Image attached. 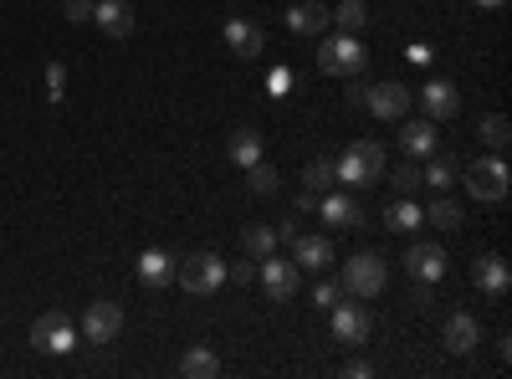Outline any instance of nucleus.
Returning <instances> with one entry per match:
<instances>
[{
    "label": "nucleus",
    "instance_id": "25",
    "mask_svg": "<svg viewBox=\"0 0 512 379\" xmlns=\"http://www.w3.org/2000/svg\"><path fill=\"white\" fill-rule=\"evenodd\" d=\"M241 246H246V257H251V262H262V257H272V251H277V231L256 221V226L241 231Z\"/></svg>",
    "mask_w": 512,
    "mask_h": 379
},
{
    "label": "nucleus",
    "instance_id": "24",
    "mask_svg": "<svg viewBox=\"0 0 512 379\" xmlns=\"http://www.w3.org/2000/svg\"><path fill=\"white\" fill-rule=\"evenodd\" d=\"M477 139H482L492 154H507V144H512V123H507V113H487V118H482V129H477Z\"/></svg>",
    "mask_w": 512,
    "mask_h": 379
},
{
    "label": "nucleus",
    "instance_id": "7",
    "mask_svg": "<svg viewBox=\"0 0 512 379\" xmlns=\"http://www.w3.org/2000/svg\"><path fill=\"white\" fill-rule=\"evenodd\" d=\"M31 344H36L41 354H72V349H77V328H72L67 313H41V318L31 323Z\"/></svg>",
    "mask_w": 512,
    "mask_h": 379
},
{
    "label": "nucleus",
    "instance_id": "6",
    "mask_svg": "<svg viewBox=\"0 0 512 379\" xmlns=\"http://www.w3.org/2000/svg\"><path fill=\"white\" fill-rule=\"evenodd\" d=\"M256 282L267 287V298H272V303H292V298H297V282H303V272H297V262H282L277 251H272V257L256 262Z\"/></svg>",
    "mask_w": 512,
    "mask_h": 379
},
{
    "label": "nucleus",
    "instance_id": "34",
    "mask_svg": "<svg viewBox=\"0 0 512 379\" xmlns=\"http://www.w3.org/2000/svg\"><path fill=\"white\" fill-rule=\"evenodd\" d=\"M93 6H98V0H67L62 16H67L72 26H82V21H93Z\"/></svg>",
    "mask_w": 512,
    "mask_h": 379
},
{
    "label": "nucleus",
    "instance_id": "40",
    "mask_svg": "<svg viewBox=\"0 0 512 379\" xmlns=\"http://www.w3.org/2000/svg\"><path fill=\"white\" fill-rule=\"evenodd\" d=\"M344 374H349V379H369V374H374V364H364V359H354V364H349Z\"/></svg>",
    "mask_w": 512,
    "mask_h": 379
},
{
    "label": "nucleus",
    "instance_id": "10",
    "mask_svg": "<svg viewBox=\"0 0 512 379\" xmlns=\"http://www.w3.org/2000/svg\"><path fill=\"white\" fill-rule=\"evenodd\" d=\"M118 333H123V308L113 298L88 303V313H82V339H88V344H113Z\"/></svg>",
    "mask_w": 512,
    "mask_h": 379
},
{
    "label": "nucleus",
    "instance_id": "19",
    "mask_svg": "<svg viewBox=\"0 0 512 379\" xmlns=\"http://www.w3.org/2000/svg\"><path fill=\"white\" fill-rule=\"evenodd\" d=\"M318 216L328 221V226H338V231H344V226H359L364 221V210H359V200L354 195H318Z\"/></svg>",
    "mask_w": 512,
    "mask_h": 379
},
{
    "label": "nucleus",
    "instance_id": "22",
    "mask_svg": "<svg viewBox=\"0 0 512 379\" xmlns=\"http://www.w3.org/2000/svg\"><path fill=\"white\" fill-rule=\"evenodd\" d=\"M262 134H256V129H236L231 134V164H236V170H251V164L256 159H262Z\"/></svg>",
    "mask_w": 512,
    "mask_h": 379
},
{
    "label": "nucleus",
    "instance_id": "36",
    "mask_svg": "<svg viewBox=\"0 0 512 379\" xmlns=\"http://www.w3.org/2000/svg\"><path fill=\"white\" fill-rule=\"evenodd\" d=\"M287 88H292V72H287V67H277V72L267 77V93H277V98H282Z\"/></svg>",
    "mask_w": 512,
    "mask_h": 379
},
{
    "label": "nucleus",
    "instance_id": "32",
    "mask_svg": "<svg viewBox=\"0 0 512 379\" xmlns=\"http://www.w3.org/2000/svg\"><path fill=\"white\" fill-rule=\"evenodd\" d=\"M62 98H67V67L47 62V103H62Z\"/></svg>",
    "mask_w": 512,
    "mask_h": 379
},
{
    "label": "nucleus",
    "instance_id": "28",
    "mask_svg": "<svg viewBox=\"0 0 512 379\" xmlns=\"http://www.w3.org/2000/svg\"><path fill=\"white\" fill-rule=\"evenodd\" d=\"M180 374H190V379H216V374H221V359L210 354V349H200V344H195V349L185 354Z\"/></svg>",
    "mask_w": 512,
    "mask_h": 379
},
{
    "label": "nucleus",
    "instance_id": "3",
    "mask_svg": "<svg viewBox=\"0 0 512 379\" xmlns=\"http://www.w3.org/2000/svg\"><path fill=\"white\" fill-rule=\"evenodd\" d=\"M226 277H231V267L216 257V251H195V257L175 262V282H180L185 292H195V298H210V292H221Z\"/></svg>",
    "mask_w": 512,
    "mask_h": 379
},
{
    "label": "nucleus",
    "instance_id": "29",
    "mask_svg": "<svg viewBox=\"0 0 512 379\" xmlns=\"http://www.w3.org/2000/svg\"><path fill=\"white\" fill-rule=\"evenodd\" d=\"M328 21H338V31L359 36V31H364V21H369V11H364V0H344L338 11H328Z\"/></svg>",
    "mask_w": 512,
    "mask_h": 379
},
{
    "label": "nucleus",
    "instance_id": "42",
    "mask_svg": "<svg viewBox=\"0 0 512 379\" xmlns=\"http://www.w3.org/2000/svg\"><path fill=\"white\" fill-rule=\"evenodd\" d=\"M472 6H482V11H502L507 0H472Z\"/></svg>",
    "mask_w": 512,
    "mask_h": 379
},
{
    "label": "nucleus",
    "instance_id": "20",
    "mask_svg": "<svg viewBox=\"0 0 512 379\" xmlns=\"http://www.w3.org/2000/svg\"><path fill=\"white\" fill-rule=\"evenodd\" d=\"M139 282L144 287H169V282H175V257L159 251V246H149L144 257H139Z\"/></svg>",
    "mask_w": 512,
    "mask_h": 379
},
{
    "label": "nucleus",
    "instance_id": "39",
    "mask_svg": "<svg viewBox=\"0 0 512 379\" xmlns=\"http://www.w3.org/2000/svg\"><path fill=\"white\" fill-rule=\"evenodd\" d=\"M410 303H415L420 313H425V308H431V282H420V287L410 292Z\"/></svg>",
    "mask_w": 512,
    "mask_h": 379
},
{
    "label": "nucleus",
    "instance_id": "9",
    "mask_svg": "<svg viewBox=\"0 0 512 379\" xmlns=\"http://www.w3.org/2000/svg\"><path fill=\"white\" fill-rule=\"evenodd\" d=\"M410 103H415V98H410L405 82H369V88H364V108H369L374 118H384V123H400Z\"/></svg>",
    "mask_w": 512,
    "mask_h": 379
},
{
    "label": "nucleus",
    "instance_id": "30",
    "mask_svg": "<svg viewBox=\"0 0 512 379\" xmlns=\"http://www.w3.org/2000/svg\"><path fill=\"white\" fill-rule=\"evenodd\" d=\"M303 185H308L313 195H328V190L338 185V175H333V159H313L308 170H303Z\"/></svg>",
    "mask_w": 512,
    "mask_h": 379
},
{
    "label": "nucleus",
    "instance_id": "23",
    "mask_svg": "<svg viewBox=\"0 0 512 379\" xmlns=\"http://www.w3.org/2000/svg\"><path fill=\"white\" fill-rule=\"evenodd\" d=\"M420 216H425V221H431V226H441V231H456V226L466 221V216H461V205H456V200H451L446 190H441V195H436L431 205H425V210H420Z\"/></svg>",
    "mask_w": 512,
    "mask_h": 379
},
{
    "label": "nucleus",
    "instance_id": "18",
    "mask_svg": "<svg viewBox=\"0 0 512 379\" xmlns=\"http://www.w3.org/2000/svg\"><path fill=\"white\" fill-rule=\"evenodd\" d=\"M287 31H297V36H323V31H328V6H323V0H297V6L287 11Z\"/></svg>",
    "mask_w": 512,
    "mask_h": 379
},
{
    "label": "nucleus",
    "instance_id": "5",
    "mask_svg": "<svg viewBox=\"0 0 512 379\" xmlns=\"http://www.w3.org/2000/svg\"><path fill=\"white\" fill-rule=\"evenodd\" d=\"M507 185H512V175H507V159L502 154L466 164V190H472V200L497 205V200H507Z\"/></svg>",
    "mask_w": 512,
    "mask_h": 379
},
{
    "label": "nucleus",
    "instance_id": "4",
    "mask_svg": "<svg viewBox=\"0 0 512 379\" xmlns=\"http://www.w3.org/2000/svg\"><path fill=\"white\" fill-rule=\"evenodd\" d=\"M364 62H369V52H364V41L359 36H328V41H318V72H328V77H359L364 72Z\"/></svg>",
    "mask_w": 512,
    "mask_h": 379
},
{
    "label": "nucleus",
    "instance_id": "26",
    "mask_svg": "<svg viewBox=\"0 0 512 379\" xmlns=\"http://www.w3.org/2000/svg\"><path fill=\"white\" fill-rule=\"evenodd\" d=\"M420 185H431V190H451V185H456V159H451V154H431V164L420 170Z\"/></svg>",
    "mask_w": 512,
    "mask_h": 379
},
{
    "label": "nucleus",
    "instance_id": "12",
    "mask_svg": "<svg viewBox=\"0 0 512 379\" xmlns=\"http://www.w3.org/2000/svg\"><path fill=\"white\" fill-rule=\"evenodd\" d=\"M446 251H441V241H415L410 251H405V267H410V277L415 282H441L446 277Z\"/></svg>",
    "mask_w": 512,
    "mask_h": 379
},
{
    "label": "nucleus",
    "instance_id": "21",
    "mask_svg": "<svg viewBox=\"0 0 512 379\" xmlns=\"http://www.w3.org/2000/svg\"><path fill=\"white\" fill-rule=\"evenodd\" d=\"M400 149L405 154H436V118H420V123H400Z\"/></svg>",
    "mask_w": 512,
    "mask_h": 379
},
{
    "label": "nucleus",
    "instance_id": "16",
    "mask_svg": "<svg viewBox=\"0 0 512 379\" xmlns=\"http://www.w3.org/2000/svg\"><path fill=\"white\" fill-rule=\"evenodd\" d=\"M93 21H98L103 36H113V41L134 36V6H128V0H98V6H93Z\"/></svg>",
    "mask_w": 512,
    "mask_h": 379
},
{
    "label": "nucleus",
    "instance_id": "2",
    "mask_svg": "<svg viewBox=\"0 0 512 379\" xmlns=\"http://www.w3.org/2000/svg\"><path fill=\"white\" fill-rule=\"evenodd\" d=\"M344 298H359V303H369V298H379L384 292V282H390V267H384V257L379 251H354V257L344 262Z\"/></svg>",
    "mask_w": 512,
    "mask_h": 379
},
{
    "label": "nucleus",
    "instance_id": "38",
    "mask_svg": "<svg viewBox=\"0 0 512 379\" xmlns=\"http://www.w3.org/2000/svg\"><path fill=\"white\" fill-rule=\"evenodd\" d=\"M405 57H410L415 67H431V47H425V41H415V47H410Z\"/></svg>",
    "mask_w": 512,
    "mask_h": 379
},
{
    "label": "nucleus",
    "instance_id": "37",
    "mask_svg": "<svg viewBox=\"0 0 512 379\" xmlns=\"http://www.w3.org/2000/svg\"><path fill=\"white\" fill-rule=\"evenodd\" d=\"M272 231H277V241H297V236H303V231H297V216H287V221H277Z\"/></svg>",
    "mask_w": 512,
    "mask_h": 379
},
{
    "label": "nucleus",
    "instance_id": "8",
    "mask_svg": "<svg viewBox=\"0 0 512 379\" xmlns=\"http://www.w3.org/2000/svg\"><path fill=\"white\" fill-rule=\"evenodd\" d=\"M328 328H333V344H349V349H354V344H364V339H369V328H374V323H369V313H364V303H359V298H349V303L338 298V303H333Z\"/></svg>",
    "mask_w": 512,
    "mask_h": 379
},
{
    "label": "nucleus",
    "instance_id": "13",
    "mask_svg": "<svg viewBox=\"0 0 512 379\" xmlns=\"http://www.w3.org/2000/svg\"><path fill=\"white\" fill-rule=\"evenodd\" d=\"M221 36H226V47H231V57H241V62H251V57H262V47H267V31L256 26V21H246V16H231Z\"/></svg>",
    "mask_w": 512,
    "mask_h": 379
},
{
    "label": "nucleus",
    "instance_id": "11",
    "mask_svg": "<svg viewBox=\"0 0 512 379\" xmlns=\"http://www.w3.org/2000/svg\"><path fill=\"white\" fill-rule=\"evenodd\" d=\"M472 287L482 292V298H492V303H502L512 292V272H507V262L497 257V251H487V257L472 262Z\"/></svg>",
    "mask_w": 512,
    "mask_h": 379
},
{
    "label": "nucleus",
    "instance_id": "1",
    "mask_svg": "<svg viewBox=\"0 0 512 379\" xmlns=\"http://www.w3.org/2000/svg\"><path fill=\"white\" fill-rule=\"evenodd\" d=\"M333 175L338 185H349V190H369L384 180V149L374 139H354L344 149V159H333Z\"/></svg>",
    "mask_w": 512,
    "mask_h": 379
},
{
    "label": "nucleus",
    "instance_id": "41",
    "mask_svg": "<svg viewBox=\"0 0 512 379\" xmlns=\"http://www.w3.org/2000/svg\"><path fill=\"white\" fill-rule=\"evenodd\" d=\"M236 282H256V262H236Z\"/></svg>",
    "mask_w": 512,
    "mask_h": 379
},
{
    "label": "nucleus",
    "instance_id": "31",
    "mask_svg": "<svg viewBox=\"0 0 512 379\" xmlns=\"http://www.w3.org/2000/svg\"><path fill=\"white\" fill-rule=\"evenodd\" d=\"M246 175H251V190H256V195H277V185H282V180H277V170H272L267 159H256Z\"/></svg>",
    "mask_w": 512,
    "mask_h": 379
},
{
    "label": "nucleus",
    "instance_id": "17",
    "mask_svg": "<svg viewBox=\"0 0 512 379\" xmlns=\"http://www.w3.org/2000/svg\"><path fill=\"white\" fill-rule=\"evenodd\" d=\"M292 262H297V272H323V267H333V241H328V236H297V241H292Z\"/></svg>",
    "mask_w": 512,
    "mask_h": 379
},
{
    "label": "nucleus",
    "instance_id": "15",
    "mask_svg": "<svg viewBox=\"0 0 512 379\" xmlns=\"http://www.w3.org/2000/svg\"><path fill=\"white\" fill-rule=\"evenodd\" d=\"M441 344H446L451 354H472V349L482 344V323H477L472 313H451L446 328H441Z\"/></svg>",
    "mask_w": 512,
    "mask_h": 379
},
{
    "label": "nucleus",
    "instance_id": "35",
    "mask_svg": "<svg viewBox=\"0 0 512 379\" xmlns=\"http://www.w3.org/2000/svg\"><path fill=\"white\" fill-rule=\"evenodd\" d=\"M395 185H400V195L420 190V170H415V164H400V175H395Z\"/></svg>",
    "mask_w": 512,
    "mask_h": 379
},
{
    "label": "nucleus",
    "instance_id": "33",
    "mask_svg": "<svg viewBox=\"0 0 512 379\" xmlns=\"http://www.w3.org/2000/svg\"><path fill=\"white\" fill-rule=\"evenodd\" d=\"M338 298H344V282H333V277H328V282H318V287H313V303H318V308H333V303H338Z\"/></svg>",
    "mask_w": 512,
    "mask_h": 379
},
{
    "label": "nucleus",
    "instance_id": "14",
    "mask_svg": "<svg viewBox=\"0 0 512 379\" xmlns=\"http://www.w3.org/2000/svg\"><path fill=\"white\" fill-rule=\"evenodd\" d=\"M420 103H425V118H456V113H461V93H456V82H446V77L425 82Z\"/></svg>",
    "mask_w": 512,
    "mask_h": 379
},
{
    "label": "nucleus",
    "instance_id": "27",
    "mask_svg": "<svg viewBox=\"0 0 512 379\" xmlns=\"http://www.w3.org/2000/svg\"><path fill=\"white\" fill-rule=\"evenodd\" d=\"M384 226H390V231L400 236V231H415V226H425V216H420V205H410V200L400 195L390 210H384Z\"/></svg>",
    "mask_w": 512,
    "mask_h": 379
}]
</instances>
